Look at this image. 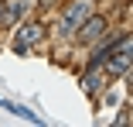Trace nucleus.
Segmentation results:
<instances>
[{"instance_id":"obj_1","label":"nucleus","mask_w":133,"mask_h":127,"mask_svg":"<svg viewBox=\"0 0 133 127\" xmlns=\"http://www.w3.org/2000/svg\"><path fill=\"white\" fill-rule=\"evenodd\" d=\"M89 14H92V0H72V4L65 7V14H62V21H58V31L65 38H72L78 31V24H82Z\"/></svg>"},{"instance_id":"obj_2","label":"nucleus","mask_w":133,"mask_h":127,"mask_svg":"<svg viewBox=\"0 0 133 127\" xmlns=\"http://www.w3.org/2000/svg\"><path fill=\"white\" fill-rule=\"evenodd\" d=\"M41 38H44V28L41 24H21V31H17V38H14V52L17 55H28L31 48H38L41 45Z\"/></svg>"},{"instance_id":"obj_3","label":"nucleus","mask_w":133,"mask_h":127,"mask_svg":"<svg viewBox=\"0 0 133 127\" xmlns=\"http://www.w3.org/2000/svg\"><path fill=\"white\" fill-rule=\"evenodd\" d=\"M106 34V17H85L82 24H78V41H82V45H92V41H99Z\"/></svg>"},{"instance_id":"obj_4","label":"nucleus","mask_w":133,"mask_h":127,"mask_svg":"<svg viewBox=\"0 0 133 127\" xmlns=\"http://www.w3.org/2000/svg\"><path fill=\"white\" fill-rule=\"evenodd\" d=\"M4 4V14H7V21H21L24 14L31 10V0H0Z\"/></svg>"},{"instance_id":"obj_5","label":"nucleus","mask_w":133,"mask_h":127,"mask_svg":"<svg viewBox=\"0 0 133 127\" xmlns=\"http://www.w3.org/2000/svg\"><path fill=\"white\" fill-rule=\"evenodd\" d=\"M0 107H4V110H10V113H14V117H21V120L41 124V117H38V113H31L28 107H21V103H10V100H4V96H0Z\"/></svg>"},{"instance_id":"obj_6","label":"nucleus","mask_w":133,"mask_h":127,"mask_svg":"<svg viewBox=\"0 0 133 127\" xmlns=\"http://www.w3.org/2000/svg\"><path fill=\"white\" fill-rule=\"evenodd\" d=\"M58 4V0H41V7H55Z\"/></svg>"},{"instance_id":"obj_7","label":"nucleus","mask_w":133,"mask_h":127,"mask_svg":"<svg viewBox=\"0 0 133 127\" xmlns=\"http://www.w3.org/2000/svg\"><path fill=\"white\" fill-rule=\"evenodd\" d=\"M4 21H7V14H4V4H0V24H4Z\"/></svg>"}]
</instances>
